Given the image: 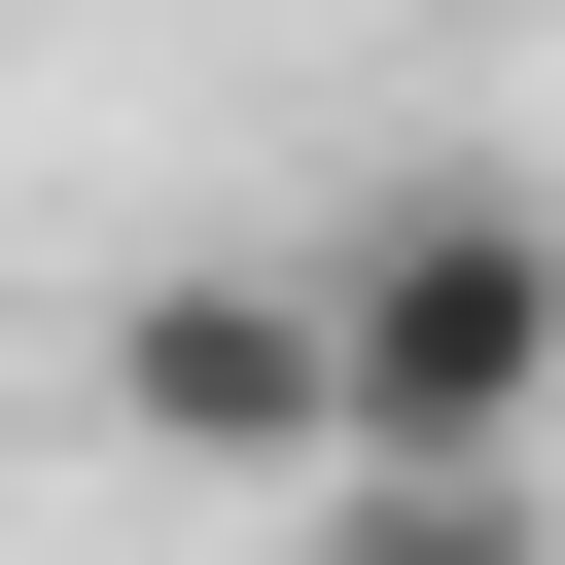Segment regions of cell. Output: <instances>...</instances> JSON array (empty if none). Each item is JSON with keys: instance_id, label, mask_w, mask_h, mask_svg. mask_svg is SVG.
<instances>
[{"instance_id": "obj_1", "label": "cell", "mask_w": 565, "mask_h": 565, "mask_svg": "<svg viewBox=\"0 0 565 565\" xmlns=\"http://www.w3.org/2000/svg\"><path fill=\"white\" fill-rule=\"evenodd\" d=\"M318 318H353V459H565V212L530 177L318 212Z\"/></svg>"}, {"instance_id": "obj_2", "label": "cell", "mask_w": 565, "mask_h": 565, "mask_svg": "<svg viewBox=\"0 0 565 565\" xmlns=\"http://www.w3.org/2000/svg\"><path fill=\"white\" fill-rule=\"evenodd\" d=\"M106 424H141L177 494L318 530V494H353V318H318V247H141V282H106Z\"/></svg>"}, {"instance_id": "obj_3", "label": "cell", "mask_w": 565, "mask_h": 565, "mask_svg": "<svg viewBox=\"0 0 565 565\" xmlns=\"http://www.w3.org/2000/svg\"><path fill=\"white\" fill-rule=\"evenodd\" d=\"M282 565H565V459H353Z\"/></svg>"}]
</instances>
